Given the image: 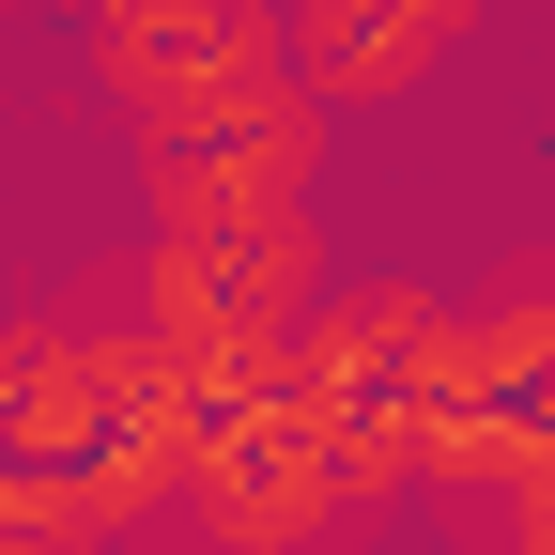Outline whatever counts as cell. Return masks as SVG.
I'll return each mask as SVG.
<instances>
[{
	"mask_svg": "<svg viewBox=\"0 0 555 555\" xmlns=\"http://www.w3.org/2000/svg\"><path fill=\"white\" fill-rule=\"evenodd\" d=\"M93 78L139 139H247L294 108V31L278 0H93Z\"/></svg>",
	"mask_w": 555,
	"mask_h": 555,
	"instance_id": "6da1fadb",
	"label": "cell"
},
{
	"mask_svg": "<svg viewBox=\"0 0 555 555\" xmlns=\"http://www.w3.org/2000/svg\"><path fill=\"white\" fill-rule=\"evenodd\" d=\"M309 155H324V108L294 93L247 139H139V185H155V247H232V232H278L309 217Z\"/></svg>",
	"mask_w": 555,
	"mask_h": 555,
	"instance_id": "7a4b0ae2",
	"label": "cell"
},
{
	"mask_svg": "<svg viewBox=\"0 0 555 555\" xmlns=\"http://www.w3.org/2000/svg\"><path fill=\"white\" fill-rule=\"evenodd\" d=\"M309 108H401L416 78H448V47L478 31V0H278Z\"/></svg>",
	"mask_w": 555,
	"mask_h": 555,
	"instance_id": "3957f363",
	"label": "cell"
},
{
	"mask_svg": "<svg viewBox=\"0 0 555 555\" xmlns=\"http://www.w3.org/2000/svg\"><path fill=\"white\" fill-rule=\"evenodd\" d=\"M509 555H555V478H525V509H509Z\"/></svg>",
	"mask_w": 555,
	"mask_h": 555,
	"instance_id": "277c9868",
	"label": "cell"
}]
</instances>
